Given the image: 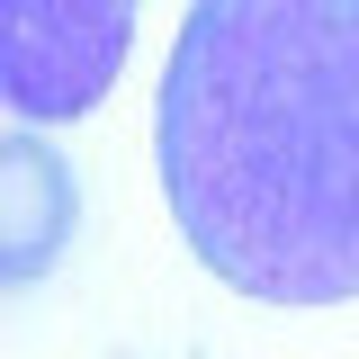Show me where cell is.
<instances>
[{
	"label": "cell",
	"instance_id": "cell-1",
	"mask_svg": "<svg viewBox=\"0 0 359 359\" xmlns=\"http://www.w3.org/2000/svg\"><path fill=\"white\" fill-rule=\"evenodd\" d=\"M153 162L224 287L359 297V0H198L162 63Z\"/></svg>",
	"mask_w": 359,
	"mask_h": 359
},
{
	"label": "cell",
	"instance_id": "cell-2",
	"mask_svg": "<svg viewBox=\"0 0 359 359\" xmlns=\"http://www.w3.org/2000/svg\"><path fill=\"white\" fill-rule=\"evenodd\" d=\"M135 0H0V99L18 126L90 117L126 72Z\"/></svg>",
	"mask_w": 359,
	"mask_h": 359
}]
</instances>
